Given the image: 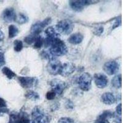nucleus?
Returning a JSON list of instances; mask_svg holds the SVG:
<instances>
[{
  "label": "nucleus",
  "mask_w": 123,
  "mask_h": 123,
  "mask_svg": "<svg viewBox=\"0 0 123 123\" xmlns=\"http://www.w3.org/2000/svg\"><path fill=\"white\" fill-rule=\"evenodd\" d=\"M5 63H6V61H5L4 54L2 52H0V68L4 66Z\"/></svg>",
  "instance_id": "c756f323"
},
{
  "label": "nucleus",
  "mask_w": 123,
  "mask_h": 123,
  "mask_svg": "<svg viewBox=\"0 0 123 123\" xmlns=\"http://www.w3.org/2000/svg\"><path fill=\"white\" fill-rule=\"evenodd\" d=\"M111 84L115 88L119 89L122 86V77L121 74L116 75L111 80Z\"/></svg>",
  "instance_id": "6ab92c4d"
},
{
  "label": "nucleus",
  "mask_w": 123,
  "mask_h": 123,
  "mask_svg": "<svg viewBox=\"0 0 123 123\" xmlns=\"http://www.w3.org/2000/svg\"><path fill=\"white\" fill-rule=\"evenodd\" d=\"M119 63L116 60H110L106 62L103 67L104 71L110 76L116 74L119 70Z\"/></svg>",
  "instance_id": "9d476101"
},
{
  "label": "nucleus",
  "mask_w": 123,
  "mask_h": 123,
  "mask_svg": "<svg viewBox=\"0 0 123 123\" xmlns=\"http://www.w3.org/2000/svg\"><path fill=\"white\" fill-rule=\"evenodd\" d=\"M113 113L108 110L104 111L97 117L94 123H109L108 119L113 117Z\"/></svg>",
  "instance_id": "2eb2a0df"
},
{
  "label": "nucleus",
  "mask_w": 123,
  "mask_h": 123,
  "mask_svg": "<svg viewBox=\"0 0 123 123\" xmlns=\"http://www.w3.org/2000/svg\"><path fill=\"white\" fill-rule=\"evenodd\" d=\"M50 22H51V18L48 17L42 21L37 22L35 24H33L30 30L31 34L38 36L39 34L43 30L44 28L50 24Z\"/></svg>",
  "instance_id": "0eeeda50"
},
{
  "label": "nucleus",
  "mask_w": 123,
  "mask_h": 123,
  "mask_svg": "<svg viewBox=\"0 0 123 123\" xmlns=\"http://www.w3.org/2000/svg\"><path fill=\"white\" fill-rule=\"evenodd\" d=\"M16 123H31V121L30 120L27 115L26 116L25 113H23L18 115V119Z\"/></svg>",
  "instance_id": "b1692460"
},
{
  "label": "nucleus",
  "mask_w": 123,
  "mask_h": 123,
  "mask_svg": "<svg viewBox=\"0 0 123 123\" xmlns=\"http://www.w3.org/2000/svg\"><path fill=\"white\" fill-rule=\"evenodd\" d=\"M4 39V35L1 30H0V42H1Z\"/></svg>",
  "instance_id": "c9c22d12"
},
{
  "label": "nucleus",
  "mask_w": 123,
  "mask_h": 123,
  "mask_svg": "<svg viewBox=\"0 0 123 123\" xmlns=\"http://www.w3.org/2000/svg\"><path fill=\"white\" fill-rule=\"evenodd\" d=\"M17 15L15 10L12 7H8L4 10L2 14V18L4 22L7 23L12 22L15 21Z\"/></svg>",
  "instance_id": "f8f14e48"
},
{
  "label": "nucleus",
  "mask_w": 123,
  "mask_h": 123,
  "mask_svg": "<svg viewBox=\"0 0 123 123\" xmlns=\"http://www.w3.org/2000/svg\"><path fill=\"white\" fill-rule=\"evenodd\" d=\"M19 33L18 28L15 25H11L9 26L8 28V35L9 38H13L14 37H17V35Z\"/></svg>",
  "instance_id": "aec40b11"
},
{
  "label": "nucleus",
  "mask_w": 123,
  "mask_h": 123,
  "mask_svg": "<svg viewBox=\"0 0 123 123\" xmlns=\"http://www.w3.org/2000/svg\"><path fill=\"white\" fill-rule=\"evenodd\" d=\"M2 72L9 80H12V79H13L17 76L11 69H10L9 68L7 67H4L3 68Z\"/></svg>",
  "instance_id": "412c9836"
},
{
  "label": "nucleus",
  "mask_w": 123,
  "mask_h": 123,
  "mask_svg": "<svg viewBox=\"0 0 123 123\" xmlns=\"http://www.w3.org/2000/svg\"><path fill=\"white\" fill-rule=\"evenodd\" d=\"M101 101L106 105H113L116 102V98L115 95L111 92H105L101 96Z\"/></svg>",
  "instance_id": "4468645a"
},
{
  "label": "nucleus",
  "mask_w": 123,
  "mask_h": 123,
  "mask_svg": "<svg viewBox=\"0 0 123 123\" xmlns=\"http://www.w3.org/2000/svg\"><path fill=\"white\" fill-rule=\"evenodd\" d=\"M23 42L20 40H15L14 43V49L15 52H20L23 49Z\"/></svg>",
  "instance_id": "393cba45"
},
{
  "label": "nucleus",
  "mask_w": 123,
  "mask_h": 123,
  "mask_svg": "<svg viewBox=\"0 0 123 123\" xmlns=\"http://www.w3.org/2000/svg\"><path fill=\"white\" fill-rule=\"evenodd\" d=\"M44 45L49 47V52L53 57H59L67 54L68 48L66 44L59 38L46 37L44 39Z\"/></svg>",
  "instance_id": "f257e3e1"
},
{
  "label": "nucleus",
  "mask_w": 123,
  "mask_h": 123,
  "mask_svg": "<svg viewBox=\"0 0 123 123\" xmlns=\"http://www.w3.org/2000/svg\"><path fill=\"white\" fill-rule=\"evenodd\" d=\"M55 29L59 34L67 35L73 31L74 25L70 20H62L56 25Z\"/></svg>",
  "instance_id": "7ed1b4c3"
},
{
  "label": "nucleus",
  "mask_w": 123,
  "mask_h": 123,
  "mask_svg": "<svg viewBox=\"0 0 123 123\" xmlns=\"http://www.w3.org/2000/svg\"><path fill=\"white\" fill-rule=\"evenodd\" d=\"M116 113L121 116L122 115V104L120 103L116 108Z\"/></svg>",
  "instance_id": "7c9ffc66"
},
{
  "label": "nucleus",
  "mask_w": 123,
  "mask_h": 123,
  "mask_svg": "<svg viewBox=\"0 0 123 123\" xmlns=\"http://www.w3.org/2000/svg\"><path fill=\"white\" fill-rule=\"evenodd\" d=\"M76 70V67L73 63L71 62H65L63 64H62L61 70L60 74L62 76H68L73 74Z\"/></svg>",
  "instance_id": "ddd939ff"
},
{
  "label": "nucleus",
  "mask_w": 123,
  "mask_h": 123,
  "mask_svg": "<svg viewBox=\"0 0 123 123\" xmlns=\"http://www.w3.org/2000/svg\"><path fill=\"white\" fill-rule=\"evenodd\" d=\"M31 116V123H50L51 121V116L44 113L39 106H36L33 109Z\"/></svg>",
  "instance_id": "f03ea898"
},
{
  "label": "nucleus",
  "mask_w": 123,
  "mask_h": 123,
  "mask_svg": "<svg viewBox=\"0 0 123 123\" xmlns=\"http://www.w3.org/2000/svg\"><path fill=\"white\" fill-rule=\"evenodd\" d=\"M56 94L53 91H48L46 94V98L48 100H54Z\"/></svg>",
  "instance_id": "c85d7f7f"
},
{
  "label": "nucleus",
  "mask_w": 123,
  "mask_h": 123,
  "mask_svg": "<svg viewBox=\"0 0 123 123\" xmlns=\"http://www.w3.org/2000/svg\"><path fill=\"white\" fill-rule=\"evenodd\" d=\"M97 1H89V0H72L69 1L70 7L76 12L82 11L85 7L94 4Z\"/></svg>",
  "instance_id": "39448f33"
},
{
  "label": "nucleus",
  "mask_w": 123,
  "mask_h": 123,
  "mask_svg": "<svg viewBox=\"0 0 123 123\" xmlns=\"http://www.w3.org/2000/svg\"><path fill=\"white\" fill-rule=\"evenodd\" d=\"M92 78L89 73H83L78 79L80 88L83 91H89L92 86Z\"/></svg>",
  "instance_id": "20e7f679"
},
{
  "label": "nucleus",
  "mask_w": 123,
  "mask_h": 123,
  "mask_svg": "<svg viewBox=\"0 0 123 123\" xmlns=\"http://www.w3.org/2000/svg\"><path fill=\"white\" fill-rule=\"evenodd\" d=\"M28 20H29L28 17L22 13L18 14V16H17V17H16V20H15V21L19 24H25L27 22H28Z\"/></svg>",
  "instance_id": "4be33fe9"
},
{
  "label": "nucleus",
  "mask_w": 123,
  "mask_h": 123,
  "mask_svg": "<svg viewBox=\"0 0 123 123\" xmlns=\"http://www.w3.org/2000/svg\"><path fill=\"white\" fill-rule=\"evenodd\" d=\"M44 45V38L41 36H38L34 42V48L35 49H39Z\"/></svg>",
  "instance_id": "5701e85b"
},
{
  "label": "nucleus",
  "mask_w": 123,
  "mask_h": 123,
  "mask_svg": "<svg viewBox=\"0 0 123 123\" xmlns=\"http://www.w3.org/2000/svg\"><path fill=\"white\" fill-rule=\"evenodd\" d=\"M38 36L34 35L33 34H30V35H28L27 37L24 38V41L28 44H31L34 43L35 39L37 38Z\"/></svg>",
  "instance_id": "a878e982"
},
{
  "label": "nucleus",
  "mask_w": 123,
  "mask_h": 123,
  "mask_svg": "<svg viewBox=\"0 0 123 123\" xmlns=\"http://www.w3.org/2000/svg\"><path fill=\"white\" fill-rule=\"evenodd\" d=\"M104 31V28L103 27H95L94 30V35H95L96 36H98V37H100Z\"/></svg>",
  "instance_id": "cd10ccee"
},
{
  "label": "nucleus",
  "mask_w": 123,
  "mask_h": 123,
  "mask_svg": "<svg viewBox=\"0 0 123 123\" xmlns=\"http://www.w3.org/2000/svg\"><path fill=\"white\" fill-rule=\"evenodd\" d=\"M61 67V62L59 60L54 57L49 60L46 68L49 74L51 75L55 76L60 74Z\"/></svg>",
  "instance_id": "423d86ee"
},
{
  "label": "nucleus",
  "mask_w": 123,
  "mask_h": 123,
  "mask_svg": "<svg viewBox=\"0 0 123 123\" xmlns=\"http://www.w3.org/2000/svg\"><path fill=\"white\" fill-rule=\"evenodd\" d=\"M18 81L22 87L25 89L31 88L37 86L38 80L35 77L20 76L18 78Z\"/></svg>",
  "instance_id": "1a4fd4ad"
},
{
  "label": "nucleus",
  "mask_w": 123,
  "mask_h": 123,
  "mask_svg": "<svg viewBox=\"0 0 123 123\" xmlns=\"http://www.w3.org/2000/svg\"><path fill=\"white\" fill-rule=\"evenodd\" d=\"M49 85L50 86L52 91L58 95H61L65 89L67 84L64 81L59 79H53L49 81Z\"/></svg>",
  "instance_id": "6e6552de"
},
{
  "label": "nucleus",
  "mask_w": 123,
  "mask_h": 123,
  "mask_svg": "<svg viewBox=\"0 0 123 123\" xmlns=\"http://www.w3.org/2000/svg\"><path fill=\"white\" fill-rule=\"evenodd\" d=\"M73 106H74V105H73V103H72L70 100H67V102L66 103V107L68 109H72L73 108Z\"/></svg>",
  "instance_id": "72a5a7b5"
},
{
  "label": "nucleus",
  "mask_w": 123,
  "mask_h": 123,
  "mask_svg": "<svg viewBox=\"0 0 123 123\" xmlns=\"http://www.w3.org/2000/svg\"><path fill=\"white\" fill-rule=\"evenodd\" d=\"M8 110L6 109V108H0V116L3 113H6L8 112Z\"/></svg>",
  "instance_id": "f704fd0d"
},
{
  "label": "nucleus",
  "mask_w": 123,
  "mask_h": 123,
  "mask_svg": "<svg viewBox=\"0 0 123 123\" xmlns=\"http://www.w3.org/2000/svg\"><path fill=\"white\" fill-rule=\"evenodd\" d=\"M25 96L26 98H27L28 99L31 100L33 101H37L40 98V95L38 93L35 92L33 91H28L26 94H25Z\"/></svg>",
  "instance_id": "a211bd4d"
},
{
  "label": "nucleus",
  "mask_w": 123,
  "mask_h": 123,
  "mask_svg": "<svg viewBox=\"0 0 123 123\" xmlns=\"http://www.w3.org/2000/svg\"><path fill=\"white\" fill-rule=\"evenodd\" d=\"M47 37H50V38H59L60 34L56 30L55 28L53 27H49L48 28H46L45 30Z\"/></svg>",
  "instance_id": "f3484780"
},
{
  "label": "nucleus",
  "mask_w": 123,
  "mask_h": 123,
  "mask_svg": "<svg viewBox=\"0 0 123 123\" xmlns=\"http://www.w3.org/2000/svg\"><path fill=\"white\" fill-rule=\"evenodd\" d=\"M6 106H7V104H6V102L5 101V100L0 97V108H4Z\"/></svg>",
  "instance_id": "2f4dec72"
},
{
  "label": "nucleus",
  "mask_w": 123,
  "mask_h": 123,
  "mask_svg": "<svg viewBox=\"0 0 123 123\" xmlns=\"http://www.w3.org/2000/svg\"><path fill=\"white\" fill-rule=\"evenodd\" d=\"M58 123H75V122L70 117H62L59 119Z\"/></svg>",
  "instance_id": "bb28decb"
},
{
  "label": "nucleus",
  "mask_w": 123,
  "mask_h": 123,
  "mask_svg": "<svg viewBox=\"0 0 123 123\" xmlns=\"http://www.w3.org/2000/svg\"><path fill=\"white\" fill-rule=\"evenodd\" d=\"M121 18H119V19H117L116 20V22H115V23H114L113 25V29H115V28H117V27H118L119 26V25H121Z\"/></svg>",
  "instance_id": "473e14b6"
},
{
  "label": "nucleus",
  "mask_w": 123,
  "mask_h": 123,
  "mask_svg": "<svg viewBox=\"0 0 123 123\" xmlns=\"http://www.w3.org/2000/svg\"><path fill=\"white\" fill-rule=\"evenodd\" d=\"M9 123H11V122H9Z\"/></svg>",
  "instance_id": "e433bc0d"
},
{
  "label": "nucleus",
  "mask_w": 123,
  "mask_h": 123,
  "mask_svg": "<svg viewBox=\"0 0 123 123\" xmlns=\"http://www.w3.org/2000/svg\"><path fill=\"white\" fill-rule=\"evenodd\" d=\"M84 39V36H83L81 33H75L71 35L68 39V41L71 44H79L83 41Z\"/></svg>",
  "instance_id": "dca6fc26"
},
{
  "label": "nucleus",
  "mask_w": 123,
  "mask_h": 123,
  "mask_svg": "<svg viewBox=\"0 0 123 123\" xmlns=\"http://www.w3.org/2000/svg\"><path fill=\"white\" fill-rule=\"evenodd\" d=\"M94 80L95 85L98 88H105L108 84L107 76L103 73H95L94 75Z\"/></svg>",
  "instance_id": "9b49d317"
}]
</instances>
